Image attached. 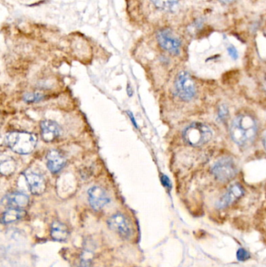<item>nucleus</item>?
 <instances>
[{"mask_svg":"<svg viewBox=\"0 0 266 267\" xmlns=\"http://www.w3.org/2000/svg\"><path fill=\"white\" fill-rule=\"evenodd\" d=\"M230 132L232 140L237 146H249L257 135V121L252 115L247 113L238 115L232 121Z\"/></svg>","mask_w":266,"mask_h":267,"instance_id":"1","label":"nucleus"},{"mask_svg":"<svg viewBox=\"0 0 266 267\" xmlns=\"http://www.w3.org/2000/svg\"><path fill=\"white\" fill-rule=\"evenodd\" d=\"M43 98L44 95L41 93H27L24 95V101L27 103L40 102L41 100L43 99Z\"/></svg>","mask_w":266,"mask_h":267,"instance_id":"18","label":"nucleus"},{"mask_svg":"<svg viewBox=\"0 0 266 267\" xmlns=\"http://www.w3.org/2000/svg\"><path fill=\"white\" fill-rule=\"evenodd\" d=\"M15 168H16V164L14 160H12V158H5V160H2L1 161V166H0V170L1 173L5 176L10 175L14 172Z\"/></svg>","mask_w":266,"mask_h":267,"instance_id":"17","label":"nucleus"},{"mask_svg":"<svg viewBox=\"0 0 266 267\" xmlns=\"http://www.w3.org/2000/svg\"><path fill=\"white\" fill-rule=\"evenodd\" d=\"M245 194V190L239 183H234L230 186L223 196L219 198L216 207L219 209H226L237 202Z\"/></svg>","mask_w":266,"mask_h":267,"instance_id":"8","label":"nucleus"},{"mask_svg":"<svg viewBox=\"0 0 266 267\" xmlns=\"http://www.w3.org/2000/svg\"><path fill=\"white\" fill-rule=\"evenodd\" d=\"M219 2H223V3L228 4L233 2L234 0H219Z\"/></svg>","mask_w":266,"mask_h":267,"instance_id":"24","label":"nucleus"},{"mask_svg":"<svg viewBox=\"0 0 266 267\" xmlns=\"http://www.w3.org/2000/svg\"><path fill=\"white\" fill-rule=\"evenodd\" d=\"M212 130L206 124L194 122L183 130V138L187 145L199 147L208 143L212 139Z\"/></svg>","mask_w":266,"mask_h":267,"instance_id":"3","label":"nucleus"},{"mask_svg":"<svg viewBox=\"0 0 266 267\" xmlns=\"http://www.w3.org/2000/svg\"><path fill=\"white\" fill-rule=\"evenodd\" d=\"M175 89L178 97L185 102L191 101L195 96V83L186 71H181L178 74L175 80Z\"/></svg>","mask_w":266,"mask_h":267,"instance_id":"4","label":"nucleus"},{"mask_svg":"<svg viewBox=\"0 0 266 267\" xmlns=\"http://www.w3.org/2000/svg\"><path fill=\"white\" fill-rule=\"evenodd\" d=\"M212 173L216 180L226 183L233 180L237 175V165L231 158H222L214 164Z\"/></svg>","mask_w":266,"mask_h":267,"instance_id":"5","label":"nucleus"},{"mask_svg":"<svg viewBox=\"0 0 266 267\" xmlns=\"http://www.w3.org/2000/svg\"><path fill=\"white\" fill-rule=\"evenodd\" d=\"M237 258L241 262H244L250 258V254L245 249H240L237 253Z\"/></svg>","mask_w":266,"mask_h":267,"instance_id":"19","label":"nucleus"},{"mask_svg":"<svg viewBox=\"0 0 266 267\" xmlns=\"http://www.w3.org/2000/svg\"><path fill=\"white\" fill-rule=\"evenodd\" d=\"M152 3L160 10L173 12L176 10L179 0H150Z\"/></svg>","mask_w":266,"mask_h":267,"instance_id":"16","label":"nucleus"},{"mask_svg":"<svg viewBox=\"0 0 266 267\" xmlns=\"http://www.w3.org/2000/svg\"><path fill=\"white\" fill-rule=\"evenodd\" d=\"M41 135L45 142H52L60 135V127L53 120H43L41 123Z\"/></svg>","mask_w":266,"mask_h":267,"instance_id":"12","label":"nucleus"},{"mask_svg":"<svg viewBox=\"0 0 266 267\" xmlns=\"http://www.w3.org/2000/svg\"><path fill=\"white\" fill-rule=\"evenodd\" d=\"M47 168L51 173L58 174L64 168L66 160L64 156L57 150H51L48 153Z\"/></svg>","mask_w":266,"mask_h":267,"instance_id":"13","label":"nucleus"},{"mask_svg":"<svg viewBox=\"0 0 266 267\" xmlns=\"http://www.w3.org/2000/svg\"><path fill=\"white\" fill-rule=\"evenodd\" d=\"M263 146H264L265 149H266V134H265L264 137H263Z\"/></svg>","mask_w":266,"mask_h":267,"instance_id":"25","label":"nucleus"},{"mask_svg":"<svg viewBox=\"0 0 266 267\" xmlns=\"http://www.w3.org/2000/svg\"><path fill=\"white\" fill-rule=\"evenodd\" d=\"M5 142L12 151L27 155L32 153L36 147L37 138L31 133L11 132L5 136Z\"/></svg>","mask_w":266,"mask_h":267,"instance_id":"2","label":"nucleus"},{"mask_svg":"<svg viewBox=\"0 0 266 267\" xmlns=\"http://www.w3.org/2000/svg\"><path fill=\"white\" fill-rule=\"evenodd\" d=\"M29 203V197L22 192L9 193L3 197L2 205L5 207L24 209Z\"/></svg>","mask_w":266,"mask_h":267,"instance_id":"11","label":"nucleus"},{"mask_svg":"<svg viewBox=\"0 0 266 267\" xmlns=\"http://www.w3.org/2000/svg\"><path fill=\"white\" fill-rule=\"evenodd\" d=\"M86 255H84L82 257L78 267H91V259Z\"/></svg>","mask_w":266,"mask_h":267,"instance_id":"20","label":"nucleus"},{"mask_svg":"<svg viewBox=\"0 0 266 267\" xmlns=\"http://www.w3.org/2000/svg\"><path fill=\"white\" fill-rule=\"evenodd\" d=\"M156 38L159 45L164 50L171 54H179L180 52L181 41L179 38L174 35L171 30L164 29L158 31Z\"/></svg>","mask_w":266,"mask_h":267,"instance_id":"6","label":"nucleus"},{"mask_svg":"<svg viewBox=\"0 0 266 267\" xmlns=\"http://www.w3.org/2000/svg\"><path fill=\"white\" fill-rule=\"evenodd\" d=\"M218 116H219L220 120H226L229 116V110L227 109V107L225 105H222L221 107L219 108V115Z\"/></svg>","mask_w":266,"mask_h":267,"instance_id":"21","label":"nucleus"},{"mask_svg":"<svg viewBox=\"0 0 266 267\" xmlns=\"http://www.w3.org/2000/svg\"><path fill=\"white\" fill-rule=\"evenodd\" d=\"M90 206L94 210H100L109 202V197L104 189L98 186L90 187L88 191Z\"/></svg>","mask_w":266,"mask_h":267,"instance_id":"9","label":"nucleus"},{"mask_svg":"<svg viewBox=\"0 0 266 267\" xmlns=\"http://www.w3.org/2000/svg\"><path fill=\"white\" fill-rule=\"evenodd\" d=\"M227 52H228L230 57L232 59H234V60H237L239 57V53H238L237 49L234 46H230L227 47Z\"/></svg>","mask_w":266,"mask_h":267,"instance_id":"22","label":"nucleus"},{"mask_svg":"<svg viewBox=\"0 0 266 267\" xmlns=\"http://www.w3.org/2000/svg\"><path fill=\"white\" fill-rule=\"evenodd\" d=\"M25 211L23 209H14V208H9L7 210H5L2 215L1 222L3 224H9L17 220H21L25 216Z\"/></svg>","mask_w":266,"mask_h":267,"instance_id":"15","label":"nucleus"},{"mask_svg":"<svg viewBox=\"0 0 266 267\" xmlns=\"http://www.w3.org/2000/svg\"><path fill=\"white\" fill-rule=\"evenodd\" d=\"M162 182H163V184H164L166 187H169L171 186V180H170V179H169L167 176L162 177Z\"/></svg>","mask_w":266,"mask_h":267,"instance_id":"23","label":"nucleus"},{"mask_svg":"<svg viewBox=\"0 0 266 267\" xmlns=\"http://www.w3.org/2000/svg\"><path fill=\"white\" fill-rule=\"evenodd\" d=\"M27 185L33 194L39 195L45 191L46 184L43 177L32 171H26L24 173Z\"/></svg>","mask_w":266,"mask_h":267,"instance_id":"10","label":"nucleus"},{"mask_svg":"<svg viewBox=\"0 0 266 267\" xmlns=\"http://www.w3.org/2000/svg\"><path fill=\"white\" fill-rule=\"evenodd\" d=\"M108 225L110 229L123 238H129L132 235V228L129 220L124 215L116 213L108 220Z\"/></svg>","mask_w":266,"mask_h":267,"instance_id":"7","label":"nucleus"},{"mask_svg":"<svg viewBox=\"0 0 266 267\" xmlns=\"http://www.w3.org/2000/svg\"><path fill=\"white\" fill-rule=\"evenodd\" d=\"M51 236L56 242H64L69 236L67 227L60 222H53L51 226Z\"/></svg>","mask_w":266,"mask_h":267,"instance_id":"14","label":"nucleus"}]
</instances>
